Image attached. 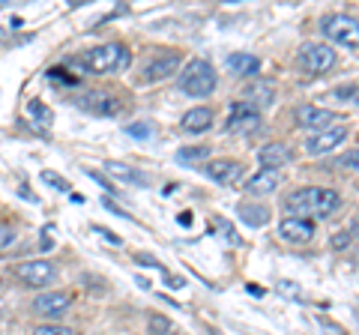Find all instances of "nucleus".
<instances>
[{"mask_svg": "<svg viewBox=\"0 0 359 335\" xmlns=\"http://www.w3.org/2000/svg\"><path fill=\"white\" fill-rule=\"evenodd\" d=\"M341 204V195L335 189H320V186H306V189H297L285 198V210L294 219H323L335 213Z\"/></svg>", "mask_w": 359, "mask_h": 335, "instance_id": "obj_1", "label": "nucleus"}, {"mask_svg": "<svg viewBox=\"0 0 359 335\" xmlns=\"http://www.w3.org/2000/svg\"><path fill=\"white\" fill-rule=\"evenodd\" d=\"M216 69H212V63L207 60H189L183 66V72H180V90L195 96V99H207L212 90H216Z\"/></svg>", "mask_w": 359, "mask_h": 335, "instance_id": "obj_2", "label": "nucleus"}, {"mask_svg": "<svg viewBox=\"0 0 359 335\" xmlns=\"http://www.w3.org/2000/svg\"><path fill=\"white\" fill-rule=\"evenodd\" d=\"M84 66L87 72H96V75H108L114 69H123V66L129 63V51L123 46H99V48H90L81 60H78Z\"/></svg>", "mask_w": 359, "mask_h": 335, "instance_id": "obj_3", "label": "nucleus"}, {"mask_svg": "<svg viewBox=\"0 0 359 335\" xmlns=\"http://www.w3.org/2000/svg\"><path fill=\"white\" fill-rule=\"evenodd\" d=\"M323 36L347 48H359V21L351 15H327L320 21Z\"/></svg>", "mask_w": 359, "mask_h": 335, "instance_id": "obj_4", "label": "nucleus"}, {"mask_svg": "<svg viewBox=\"0 0 359 335\" xmlns=\"http://www.w3.org/2000/svg\"><path fill=\"white\" fill-rule=\"evenodd\" d=\"M297 60L309 75H323L335 66V51L330 46H323V42H306V46L299 48Z\"/></svg>", "mask_w": 359, "mask_h": 335, "instance_id": "obj_5", "label": "nucleus"}, {"mask_svg": "<svg viewBox=\"0 0 359 335\" xmlns=\"http://www.w3.org/2000/svg\"><path fill=\"white\" fill-rule=\"evenodd\" d=\"M13 275L18 278V282H25L27 287H45V285L54 282L57 270H54L51 261H25V264L13 266Z\"/></svg>", "mask_w": 359, "mask_h": 335, "instance_id": "obj_6", "label": "nucleus"}, {"mask_svg": "<svg viewBox=\"0 0 359 335\" xmlns=\"http://www.w3.org/2000/svg\"><path fill=\"white\" fill-rule=\"evenodd\" d=\"M257 126H261V111H257L255 105L249 102H233L231 105V114H228V132H233V135H249V132H257Z\"/></svg>", "mask_w": 359, "mask_h": 335, "instance_id": "obj_7", "label": "nucleus"}, {"mask_svg": "<svg viewBox=\"0 0 359 335\" xmlns=\"http://www.w3.org/2000/svg\"><path fill=\"white\" fill-rule=\"evenodd\" d=\"M344 138H347V126L344 123H335V126L323 129V132H314V135L306 141V153L309 156H327L339 147Z\"/></svg>", "mask_w": 359, "mask_h": 335, "instance_id": "obj_8", "label": "nucleus"}, {"mask_svg": "<svg viewBox=\"0 0 359 335\" xmlns=\"http://www.w3.org/2000/svg\"><path fill=\"white\" fill-rule=\"evenodd\" d=\"M72 308V294L69 290H48V294H39L36 303H33V311L42 317H60Z\"/></svg>", "mask_w": 359, "mask_h": 335, "instance_id": "obj_9", "label": "nucleus"}, {"mask_svg": "<svg viewBox=\"0 0 359 335\" xmlns=\"http://www.w3.org/2000/svg\"><path fill=\"white\" fill-rule=\"evenodd\" d=\"M297 123H299L302 129H318V132H323V129H330V126L339 123V114L330 111V108H318V105H299L297 108Z\"/></svg>", "mask_w": 359, "mask_h": 335, "instance_id": "obj_10", "label": "nucleus"}, {"mask_svg": "<svg viewBox=\"0 0 359 335\" xmlns=\"http://www.w3.org/2000/svg\"><path fill=\"white\" fill-rule=\"evenodd\" d=\"M180 63H183V54H177V51L162 54V57H156L144 66V81H165V78L177 75Z\"/></svg>", "mask_w": 359, "mask_h": 335, "instance_id": "obj_11", "label": "nucleus"}, {"mask_svg": "<svg viewBox=\"0 0 359 335\" xmlns=\"http://www.w3.org/2000/svg\"><path fill=\"white\" fill-rule=\"evenodd\" d=\"M204 174L210 177V180L222 183V186H233L243 174V165L237 159H212V162L204 165Z\"/></svg>", "mask_w": 359, "mask_h": 335, "instance_id": "obj_12", "label": "nucleus"}, {"mask_svg": "<svg viewBox=\"0 0 359 335\" xmlns=\"http://www.w3.org/2000/svg\"><path fill=\"white\" fill-rule=\"evenodd\" d=\"M294 159V153L285 144H264L261 150H257V162H261L264 171H278L282 165H287Z\"/></svg>", "mask_w": 359, "mask_h": 335, "instance_id": "obj_13", "label": "nucleus"}, {"mask_svg": "<svg viewBox=\"0 0 359 335\" xmlns=\"http://www.w3.org/2000/svg\"><path fill=\"white\" fill-rule=\"evenodd\" d=\"M278 233H282V240H287V242H311V237H314V225L311 221H306V219H282L278 221Z\"/></svg>", "mask_w": 359, "mask_h": 335, "instance_id": "obj_14", "label": "nucleus"}, {"mask_svg": "<svg viewBox=\"0 0 359 335\" xmlns=\"http://www.w3.org/2000/svg\"><path fill=\"white\" fill-rule=\"evenodd\" d=\"M180 126H183V132H189V135H201V132H207L212 126V111L210 108L186 111L183 120H180Z\"/></svg>", "mask_w": 359, "mask_h": 335, "instance_id": "obj_15", "label": "nucleus"}, {"mask_svg": "<svg viewBox=\"0 0 359 335\" xmlns=\"http://www.w3.org/2000/svg\"><path fill=\"white\" fill-rule=\"evenodd\" d=\"M278 183H282V174L278 171H257L249 183H245V192L249 195H269L276 192Z\"/></svg>", "mask_w": 359, "mask_h": 335, "instance_id": "obj_16", "label": "nucleus"}, {"mask_svg": "<svg viewBox=\"0 0 359 335\" xmlns=\"http://www.w3.org/2000/svg\"><path fill=\"white\" fill-rule=\"evenodd\" d=\"M245 96H249V99H245V102H249V105H273L276 102V87L273 84H269V81H264V78H257V81H252V87H249V93H245Z\"/></svg>", "mask_w": 359, "mask_h": 335, "instance_id": "obj_17", "label": "nucleus"}, {"mask_svg": "<svg viewBox=\"0 0 359 335\" xmlns=\"http://www.w3.org/2000/svg\"><path fill=\"white\" fill-rule=\"evenodd\" d=\"M237 213L243 216L245 225H252V228H264L269 221V210L264 204H252V200H243V204L237 207Z\"/></svg>", "mask_w": 359, "mask_h": 335, "instance_id": "obj_18", "label": "nucleus"}, {"mask_svg": "<svg viewBox=\"0 0 359 335\" xmlns=\"http://www.w3.org/2000/svg\"><path fill=\"white\" fill-rule=\"evenodd\" d=\"M228 69H231L233 75H255L257 69H261V60H257L255 54L237 51V54H231V57H228Z\"/></svg>", "mask_w": 359, "mask_h": 335, "instance_id": "obj_19", "label": "nucleus"}, {"mask_svg": "<svg viewBox=\"0 0 359 335\" xmlns=\"http://www.w3.org/2000/svg\"><path fill=\"white\" fill-rule=\"evenodd\" d=\"M81 105L87 111H96V114H114V111H117V105L111 102V96H105V93H87L81 99Z\"/></svg>", "mask_w": 359, "mask_h": 335, "instance_id": "obj_20", "label": "nucleus"}, {"mask_svg": "<svg viewBox=\"0 0 359 335\" xmlns=\"http://www.w3.org/2000/svg\"><path fill=\"white\" fill-rule=\"evenodd\" d=\"M105 171H108L111 177H117V180H126V183H147L138 171H135V168L123 165V162H108V165H105Z\"/></svg>", "mask_w": 359, "mask_h": 335, "instance_id": "obj_21", "label": "nucleus"}, {"mask_svg": "<svg viewBox=\"0 0 359 335\" xmlns=\"http://www.w3.org/2000/svg\"><path fill=\"white\" fill-rule=\"evenodd\" d=\"M27 114L39 123V126H51L54 123V111L45 105V102H39V99H33V102H27Z\"/></svg>", "mask_w": 359, "mask_h": 335, "instance_id": "obj_22", "label": "nucleus"}, {"mask_svg": "<svg viewBox=\"0 0 359 335\" xmlns=\"http://www.w3.org/2000/svg\"><path fill=\"white\" fill-rule=\"evenodd\" d=\"M147 329H150V335H174L171 320H168L165 315H150V320H147Z\"/></svg>", "mask_w": 359, "mask_h": 335, "instance_id": "obj_23", "label": "nucleus"}, {"mask_svg": "<svg viewBox=\"0 0 359 335\" xmlns=\"http://www.w3.org/2000/svg\"><path fill=\"white\" fill-rule=\"evenodd\" d=\"M332 96H339L341 102H356V105H359V81H356V84H341V87H335Z\"/></svg>", "mask_w": 359, "mask_h": 335, "instance_id": "obj_24", "label": "nucleus"}, {"mask_svg": "<svg viewBox=\"0 0 359 335\" xmlns=\"http://www.w3.org/2000/svg\"><path fill=\"white\" fill-rule=\"evenodd\" d=\"M276 290H278L282 296H287V299H299V290H302V287H299L297 282H290V278H278Z\"/></svg>", "mask_w": 359, "mask_h": 335, "instance_id": "obj_25", "label": "nucleus"}, {"mask_svg": "<svg viewBox=\"0 0 359 335\" xmlns=\"http://www.w3.org/2000/svg\"><path fill=\"white\" fill-rule=\"evenodd\" d=\"M207 156H210V147H186V150L177 153V159H183V162H198V159H207Z\"/></svg>", "mask_w": 359, "mask_h": 335, "instance_id": "obj_26", "label": "nucleus"}, {"mask_svg": "<svg viewBox=\"0 0 359 335\" xmlns=\"http://www.w3.org/2000/svg\"><path fill=\"white\" fill-rule=\"evenodd\" d=\"M339 168H344V171H353V174H359V147L356 150H351V153H344L339 162H335Z\"/></svg>", "mask_w": 359, "mask_h": 335, "instance_id": "obj_27", "label": "nucleus"}, {"mask_svg": "<svg viewBox=\"0 0 359 335\" xmlns=\"http://www.w3.org/2000/svg\"><path fill=\"white\" fill-rule=\"evenodd\" d=\"M33 335H75L69 327H57V323H42L33 329Z\"/></svg>", "mask_w": 359, "mask_h": 335, "instance_id": "obj_28", "label": "nucleus"}, {"mask_svg": "<svg viewBox=\"0 0 359 335\" xmlns=\"http://www.w3.org/2000/svg\"><path fill=\"white\" fill-rule=\"evenodd\" d=\"M318 327L323 329V335H347V329H344V327H339L335 320L323 317V315H318Z\"/></svg>", "mask_w": 359, "mask_h": 335, "instance_id": "obj_29", "label": "nucleus"}, {"mask_svg": "<svg viewBox=\"0 0 359 335\" xmlns=\"http://www.w3.org/2000/svg\"><path fill=\"white\" fill-rule=\"evenodd\" d=\"M216 225H219V231L224 233V237H228V240H231V245H243V240H240V233H237V231H233V225H231V221H224V219H216Z\"/></svg>", "mask_w": 359, "mask_h": 335, "instance_id": "obj_30", "label": "nucleus"}, {"mask_svg": "<svg viewBox=\"0 0 359 335\" xmlns=\"http://www.w3.org/2000/svg\"><path fill=\"white\" fill-rule=\"evenodd\" d=\"M42 180L54 189H60V192H69V180H63V177H57L54 171H42Z\"/></svg>", "mask_w": 359, "mask_h": 335, "instance_id": "obj_31", "label": "nucleus"}, {"mask_svg": "<svg viewBox=\"0 0 359 335\" xmlns=\"http://www.w3.org/2000/svg\"><path fill=\"white\" fill-rule=\"evenodd\" d=\"M13 242H15V231L6 228V225H0V252L13 249Z\"/></svg>", "mask_w": 359, "mask_h": 335, "instance_id": "obj_32", "label": "nucleus"}, {"mask_svg": "<svg viewBox=\"0 0 359 335\" xmlns=\"http://www.w3.org/2000/svg\"><path fill=\"white\" fill-rule=\"evenodd\" d=\"M150 126L147 123H132V126H126V135H135V138H150Z\"/></svg>", "mask_w": 359, "mask_h": 335, "instance_id": "obj_33", "label": "nucleus"}, {"mask_svg": "<svg viewBox=\"0 0 359 335\" xmlns=\"http://www.w3.org/2000/svg\"><path fill=\"white\" fill-rule=\"evenodd\" d=\"M347 245H351V233H335L332 237V249L335 252H344Z\"/></svg>", "mask_w": 359, "mask_h": 335, "instance_id": "obj_34", "label": "nucleus"}, {"mask_svg": "<svg viewBox=\"0 0 359 335\" xmlns=\"http://www.w3.org/2000/svg\"><path fill=\"white\" fill-rule=\"evenodd\" d=\"M93 231H96V233H99V237H102V240H108L111 245H123V240L117 237V233H111V231H105V228H99V225H96Z\"/></svg>", "mask_w": 359, "mask_h": 335, "instance_id": "obj_35", "label": "nucleus"}, {"mask_svg": "<svg viewBox=\"0 0 359 335\" xmlns=\"http://www.w3.org/2000/svg\"><path fill=\"white\" fill-rule=\"evenodd\" d=\"M245 290H249L252 296H264V287L261 285H245Z\"/></svg>", "mask_w": 359, "mask_h": 335, "instance_id": "obj_36", "label": "nucleus"}, {"mask_svg": "<svg viewBox=\"0 0 359 335\" xmlns=\"http://www.w3.org/2000/svg\"><path fill=\"white\" fill-rule=\"evenodd\" d=\"M353 231H356V233H359V216H356V221H353Z\"/></svg>", "mask_w": 359, "mask_h": 335, "instance_id": "obj_37", "label": "nucleus"}]
</instances>
